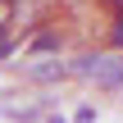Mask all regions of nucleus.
I'll use <instances>...</instances> for the list:
<instances>
[{
    "label": "nucleus",
    "mask_w": 123,
    "mask_h": 123,
    "mask_svg": "<svg viewBox=\"0 0 123 123\" xmlns=\"http://www.w3.org/2000/svg\"><path fill=\"white\" fill-rule=\"evenodd\" d=\"M73 78H87L100 91H119L123 87V46H105V50H87L73 59Z\"/></svg>",
    "instance_id": "nucleus-1"
},
{
    "label": "nucleus",
    "mask_w": 123,
    "mask_h": 123,
    "mask_svg": "<svg viewBox=\"0 0 123 123\" xmlns=\"http://www.w3.org/2000/svg\"><path fill=\"white\" fill-rule=\"evenodd\" d=\"M46 123H68V119H64V114H46Z\"/></svg>",
    "instance_id": "nucleus-9"
},
{
    "label": "nucleus",
    "mask_w": 123,
    "mask_h": 123,
    "mask_svg": "<svg viewBox=\"0 0 123 123\" xmlns=\"http://www.w3.org/2000/svg\"><path fill=\"white\" fill-rule=\"evenodd\" d=\"M73 123H96V110H78V114H73Z\"/></svg>",
    "instance_id": "nucleus-8"
},
{
    "label": "nucleus",
    "mask_w": 123,
    "mask_h": 123,
    "mask_svg": "<svg viewBox=\"0 0 123 123\" xmlns=\"http://www.w3.org/2000/svg\"><path fill=\"white\" fill-rule=\"evenodd\" d=\"M23 78L27 82H41V87H50V82H64V78H73V64H64L59 55H23Z\"/></svg>",
    "instance_id": "nucleus-2"
},
{
    "label": "nucleus",
    "mask_w": 123,
    "mask_h": 123,
    "mask_svg": "<svg viewBox=\"0 0 123 123\" xmlns=\"http://www.w3.org/2000/svg\"><path fill=\"white\" fill-rule=\"evenodd\" d=\"M50 14V0H18V14H14V27L27 37V32H37L41 23H50L46 18Z\"/></svg>",
    "instance_id": "nucleus-4"
},
{
    "label": "nucleus",
    "mask_w": 123,
    "mask_h": 123,
    "mask_svg": "<svg viewBox=\"0 0 123 123\" xmlns=\"http://www.w3.org/2000/svg\"><path fill=\"white\" fill-rule=\"evenodd\" d=\"M14 14H18V0H0V32L14 27Z\"/></svg>",
    "instance_id": "nucleus-6"
},
{
    "label": "nucleus",
    "mask_w": 123,
    "mask_h": 123,
    "mask_svg": "<svg viewBox=\"0 0 123 123\" xmlns=\"http://www.w3.org/2000/svg\"><path fill=\"white\" fill-rule=\"evenodd\" d=\"M110 46H123V9H114V23H110Z\"/></svg>",
    "instance_id": "nucleus-7"
},
{
    "label": "nucleus",
    "mask_w": 123,
    "mask_h": 123,
    "mask_svg": "<svg viewBox=\"0 0 123 123\" xmlns=\"http://www.w3.org/2000/svg\"><path fill=\"white\" fill-rule=\"evenodd\" d=\"M64 46H68V32L59 23H41L37 32L23 37V55H59Z\"/></svg>",
    "instance_id": "nucleus-3"
},
{
    "label": "nucleus",
    "mask_w": 123,
    "mask_h": 123,
    "mask_svg": "<svg viewBox=\"0 0 123 123\" xmlns=\"http://www.w3.org/2000/svg\"><path fill=\"white\" fill-rule=\"evenodd\" d=\"M5 114H9V119H41V110H37V105H5Z\"/></svg>",
    "instance_id": "nucleus-5"
}]
</instances>
